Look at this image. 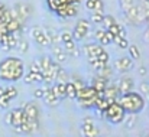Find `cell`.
I'll list each match as a JSON object with an SVG mask.
<instances>
[{"instance_id":"6da1fadb","label":"cell","mask_w":149,"mask_h":137,"mask_svg":"<svg viewBox=\"0 0 149 137\" xmlns=\"http://www.w3.org/2000/svg\"><path fill=\"white\" fill-rule=\"evenodd\" d=\"M125 17L132 25H143L149 22V0H119Z\"/></svg>"},{"instance_id":"7a4b0ae2","label":"cell","mask_w":149,"mask_h":137,"mask_svg":"<svg viewBox=\"0 0 149 137\" xmlns=\"http://www.w3.org/2000/svg\"><path fill=\"white\" fill-rule=\"evenodd\" d=\"M25 75V65L20 58L9 56L0 62V80L7 82H16Z\"/></svg>"},{"instance_id":"3957f363","label":"cell","mask_w":149,"mask_h":137,"mask_svg":"<svg viewBox=\"0 0 149 137\" xmlns=\"http://www.w3.org/2000/svg\"><path fill=\"white\" fill-rule=\"evenodd\" d=\"M117 102L122 105L126 114H139L145 108V98L142 97V94L135 91L120 94Z\"/></svg>"},{"instance_id":"277c9868","label":"cell","mask_w":149,"mask_h":137,"mask_svg":"<svg viewBox=\"0 0 149 137\" xmlns=\"http://www.w3.org/2000/svg\"><path fill=\"white\" fill-rule=\"evenodd\" d=\"M100 94H103V92H97L91 85H90V87L86 85L84 88H81V90L77 91L75 100L78 101V105H80L81 108L90 110V108H94L96 101H97V98H99Z\"/></svg>"},{"instance_id":"5b68a950","label":"cell","mask_w":149,"mask_h":137,"mask_svg":"<svg viewBox=\"0 0 149 137\" xmlns=\"http://www.w3.org/2000/svg\"><path fill=\"white\" fill-rule=\"evenodd\" d=\"M125 117H126V113H125V110L122 108V105L117 101L110 102L109 107L104 111V118L110 124H120V123H123Z\"/></svg>"},{"instance_id":"8992f818","label":"cell","mask_w":149,"mask_h":137,"mask_svg":"<svg viewBox=\"0 0 149 137\" xmlns=\"http://www.w3.org/2000/svg\"><path fill=\"white\" fill-rule=\"evenodd\" d=\"M88 32H90V22L87 19H80L72 30V38L75 42H80L87 38Z\"/></svg>"},{"instance_id":"52a82bcc","label":"cell","mask_w":149,"mask_h":137,"mask_svg":"<svg viewBox=\"0 0 149 137\" xmlns=\"http://www.w3.org/2000/svg\"><path fill=\"white\" fill-rule=\"evenodd\" d=\"M26 121H28V117H26L23 108H15V110L10 111V124H9V126H10L13 130L17 129V127H20V126L25 124Z\"/></svg>"},{"instance_id":"ba28073f","label":"cell","mask_w":149,"mask_h":137,"mask_svg":"<svg viewBox=\"0 0 149 137\" xmlns=\"http://www.w3.org/2000/svg\"><path fill=\"white\" fill-rule=\"evenodd\" d=\"M31 35L33 38V41L39 46H51V42L45 33V29H42L41 26H33L31 29Z\"/></svg>"},{"instance_id":"9c48e42d","label":"cell","mask_w":149,"mask_h":137,"mask_svg":"<svg viewBox=\"0 0 149 137\" xmlns=\"http://www.w3.org/2000/svg\"><path fill=\"white\" fill-rule=\"evenodd\" d=\"M133 66V59L130 56H120L114 61V69L119 72H127Z\"/></svg>"},{"instance_id":"30bf717a","label":"cell","mask_w":149,"mask_h":137,"mask_svg":"<svg viewBox=\"0 0 149 137\" xmlns=\"http://www.w3.org/2000/svg\"><path fill=\"white\" fill-rule=\"evenodd\" d=\"M104 51H106L104 46L100 45V44H87V45L83 46V52L87 58H97Z\"/></svg>"},{"instance_id":"8fae6325","label":"cell","mask_w":149,"mask_h":137,"mask_svg":"<svg viewBox=\"0 0 149 137\" xmlns=\"http://www.w3.org/2000/svg\"><path fill=\"white\" fill-rule=\"evenodd\" d=\"M111 38H113V35L107 29H104V28H101V29L99 28V29L94 30V39L97 41V44H100V45L106 46L109 44H111Z\"/></svg>"},{"instance_id":"7c38bea8","label":"cell","mask_w":149,"mask_h":137,"mask_svg":"<svg viewBox=\"0 0 149 137\" xmlns=\"http://www.w3.org/2000/svg\"><path fill=\"white\" fill-rule=\"evenodd\" d=\"M77 6H78V4L68 3V4H65L64 7H61L59 10H56V12H55V15H56V16H59V17H62V19L74 17V16H77V12H78V7H77Z\"/></svg>"},{"instance_id":"4fadbf2b","label":"cell","mask_w":149,"mask_h":137,"mask_svg":"<svg viewBox=\"0 0 149 137\" xmlns=\"http://www.w3.org/2000/svg\"><path fill=\"white\" fill-rule=\"evenodd\" d=\"M120 92H119V88H117V84H107L106 90L103 91V97L109 101V102H114L117 101Z\"/></svg>"},{"instance_id":"5bb4252c","label":"cell","mask_w":149,"mask_h":137,"mask_svg":"<svg viewBox=\"0 0 149 137\" xmlns=\"http://www.w3.org/2000/svg\"><path fill=\"white\" fill-rule=\"evenodd\" d=\"M23 111H25L28 120H39V107L35 102H32V101L26 102L23 105Z\"/></svg>"},{"instance_id":"9a60e30c","label":"cell","mask_w":149,"mask_h":137,"mask_svg":"<svg viewBox=\"0 0 149 137\" xmlns=\"http://www.w3.org/2000/svg\"><path fill=\"white\" fill-rule=\"evenodd\" d=\"M80 133H81L83 137H100V130L94 123H91V124H81Z\"/></svg>"},{"instance_id":"2e32d148","label":"cell","mask_w":149,"mask_h":137,"mask_svg":"<svg viewBox=\"0 0 149 137\" xmlns=\"http://www.w3.org/2000/svg\"><path fill=\"white\" fill-rule=\"evenodd\" d=\"M133 87H135L133 80L129 78V77H122L119 80V82H117V88H119L120 94H126V92L133 91Z\"/></svg>"},{"instance_id":"e0dca14e","label":"cell","mask_w":149,"mask_h":137,"mask_svg":"<svg viewBox=\"0 0 149 137\" xmlns=\"http://www.w3.org/2000/svg\"><path fill=\"white\" fill-rule=\"evenodd\" d=\"M52 59L56 62V64H62V62H65L67 61V52L64 51V48L62 46H59L58 44H55V45H52Z\"/></svg>"},{"instance_id":"ac0fdd59","label":"cell","mask_w":149,"mask_h":137,"mask_svg":"<svg viewBox=\"0 0 149 137\" xmlns=\"http://www.w3.org/2000/svg\"><path fill=\"white\" fill-rule=\"evenodd\" d=\"M15 10L17 12L19 20L23 23V22L31 16V13H32V6H31V4H26V3H20V4H17V6H16V9H15Z\"/></svg>"},{"instance_id":"d6986e66","label":"cell","mask_w":149,"mask_h":137,"mask_svg":"<svg viewBox=\"0 0 149 137\" xmlns=\"http://www.w3.org/2000/svg\"><path fill=\"white\" fill-rule=\"evenodd\" d=\"M51 90L56 98L59 100L67 98V82H55L54 85H51Z\"/></svg>"},{"instance_id":"ffe728a7","label":"cell","mask_w":149,"mask_h":137,"mask_svg":"<svg viewBox=\"0 0 149 137\" xmlns=\"http://www.w3.org/2000/svg\"><path fill=\"white\" fill-rule=\"evenodd\" d=\"M44 101H45V104H48L49 107H56L58 104H59V98H56L55 95H54V92L51 90V87H47V88H44V98H42Z\"/></svg>"},{"instance_id":"44dd1931","label":"cell","mask_w":149,"mask_h":137,"mask_svg":"<svg viewBox=\"0 0 149 137\" xmlns=\"http://www.w3.org/2000/svg\"><path fill=\"white\" fill-rule=\"evenodd\" d=\"M23 81H25V84L44 82V75H42V72H32V71H28V72L23 75Z\"/></svg>"},{"instance_id":"7402d4cb","label":"cell","mask_w":149,"mask_h":137,"mask_svg":"<svg viewBox=\"0 0 149 137\" xmlns=\"http://www.w3.org/2000/svg\"><path fill=\"white\" fill-rule=\"evenodd\" d=\"M107 84H109V81H107V80H104V78H101V77H99V75H96V77L93 78L91 87H93L97 92H103L104 90H106Z\"/></svg>"},{"instance_id":"603a6c76","label":"cell","mask_w":149,"mask_h":137,"mask_svg":"<svg viewBox=\"0 0 149 137\" xmlns=\"http://www.w3.org/2000/svg\"><path fill=\"white\" fill-rule=\"evenodd\" d=\"M64 51H65L67 55H70V56H78V55H80V51H78V46L75 45V41L65 42V44H64Z\"/></svg>"},{"instance_id":"cb8c5ba5","label":"cell","mask_w":149,"mask_h":137,"mask_svg":"<svg viewBox=\"0 0 149 137\" xmlns=\"http://www.w3.org/2000/svg\"><path fill=\"white\" fill-rule=\"evenodd\" d=\"M111 42L114 44L116 46H119L120 49H127V46H129V41L126 39V38H122V36H119V35H113V38H111Z\"/></svg>"},{"instance_id":"d4e9b609","label":"cell","mask_w":149,"mask_h":137,"mask_svg":"<svg viewBox=\"0 0 149 137\" xmlns=\"http://www.w3.org/2000/svg\"><path fill=\"white\" fill-rule=\"evenodd\" d=\"M127 51H129V56H130L133 61H138V59H141L142 53H141V49H139V48H138L136 45H133V44H129V46H127Z\"/></svg>"},{"instance_id":"484cf974","label":"cell","mask_w":149,"mask_h":137,"mask_svg":"<svg viewBox=\"0 0 149 137\" xmlns=\"http://www.w3.org/2000/svg\"><path fill=\"white\" fill-rule=\"evenodd\" d=\"M111 68L109 66V65H106V66H103L101 69L97 71V75L101 77V78H104V80H107V81H110V78H111Z\"/></svg>"},{"instance_id":"4316f807","label":"cell","mask_w":149,"mask_h":137,"mask_svg":"<svg viewBox=\"0 0 149 137\" xmlns=\"http://www.w3.org/2000/svg\"><path fill=\"white\" fill-rule=\"evenodd\" d=\"M88 62H90L91 68H93V69H96V71H99V69H101L103 66H106V65H107V64H104L103 61H100L99 58H88Z\"/></svg>"},{"instance_id":"83f0119b","label":"cell","mask_w":149,"mask_h":137,"mask_svg":"<svg viewBox=\"0 0 149 137\" xmlns=\"http://www.w3.org/2000/svg\"><path fill=\"white\" fill-rule=\"evenodd\" d=\"M75 97H77V88L74 87L72 81H68V82H67V98L74 100Z\"/></svg>"},{"instance_id":"f1b7e54d","label":"cell","mask_w":149,"mask_h":137,"mask_svg":"<svg viewBox=\"0 0 149 137\" xmlns=\"http://www.w3.org/2000/svg\"><path fill=\"white\" fill-rule=\"evenodd\" d=\"M4 95L12 101L13 98H16L17 97V90L13 87V85H9V87H4Z\"/></svg>"},{"instance_id":"f546056e","label":"cell","mask_w":149,"mask_h":137,"mask_svg":"<svg viewBox=\"0 0 149 137\" xmlns=\"http://www.w3.org/2000/svg\"><path fill=\"white\" fill-rule=\"evenodd\" d=\"M55 81H56V82H68V81H70V80H68V74L65 72V69H62V68L58 69Z\"/></svg>"},{"instance_id":"4dcf8cb0","label":"cell","mask_w":149,"mask_h":137,"mask_svg":"<svg viewBox=\"0 0 149 137\" xmlns=\"http://www.w3.org/2000/svg\"><path fill=\"white\" fill-rule=\"evenodd\" d=\"M123 121H125V126L127 129H132L136 124V114H126V117H125Z\"/></svg>"},{"instance_id":"1f68e13d","label":"cell","mask_w":149,"mask_h":137,"mask_svg":"<svg viewBox=\"0 0 149 137\" xmlns=\"http://www.w3.org/2000/svg\"><path fill=\"white\" fill-rule=\"evenodd\" d=\"M59 41H61L62 44L70 42V41H74V38H72V32H70V30H62V32L59 33Z\"/></svg>"},{"instance_id":"d6a6232c","label":"cell","mask_w":149,"mask_h":137,"mask_svg":"<svg viewBox=\"0 0 149 137\" xmlns=\"http://www.w3.org/2000/svg\"><path fill=\"white\" fill-rule=\"evenodd\" d=\"M103 19H104V13H101V12H91V15H90V20L93 23H101Z\"/></svg>"},{"instance_id":"836d02e7","label":"cell","mask_w":149,"mask_h":137,"mask_svg":"<svg viewBox=\"0 0 149 137\" xmlns=\"http://www.w3.org/2000/svg\"><path fill=\"white\" fill-rule=\"evenodd\" d=\"M101 23H103V28H104V29H109L113 23H116V19H114L111 15H104V19H103Z\"/></svg>"},{"instance_id":"e575fe53","label":"cell","mask_w":149,"mask_h":137,"mask_svg":"<svg viewBox=\"0 0 149 137\" xmlns=\"http://www.w3.org/2000/svg\"><path fill=\"white\" fill-rule=\"evenodd\" d=\"M32 72H42V61L41 59H35L32 64H31V69Z\"/></svg>"},{"instance_id":"d590c367","label":"cell","mask_w":149,"mask_h":137,"mask_svg":"<svg viewBox=\"0 0 149 137\" xmlns=\"http://www.w3.org/2000/svg\"><path fill=\"white\" fill-rule=\"evenodd\" d=\"M16 48L19 49V52H20V53H26V52H28V49H29V42H28V41H19Z\"/></svg>"},{"instance_id":"8d00e7d4","label":"cell","mask_w":149,"mask_h":137,"mask_svg":"<svg viewBox=\"0 0 149 137\" xmlns=\"http://www.w3.org/2000/svg\"><path fill=\"white\" fill-rule=\"evenodd\" d=\"M120 26H122V25H119V23L116 22V23H113V25H111V26H110V28H109L107 30H109V32H110L111 35H119V30H120Z\"/></svg>"},{"instance_id":"74e56055","label":"cell","mask_w":149,"mask_h":137,"mask_svg":"<svg viewBox=\"0 0 149 137\" xmlns=\"http://www.w3.org/2000/svg\"><path fill=\"white\" fill-rule=\"evenodd\" d=\"M9 104H10V100L6 97V95H1L0 97V108H9Z\"/></svg>"},{"instance_id":"f35d334b","label":"cell","mask_w":149,"mask_h":137,"mask_svg":"<svg viewBox=\"0 0 149 137\" xmlns=\"http://www.w3.org/2000/svg\"><path fill=\"white\" fill-rule=\"evenodd\" d=\"M96 3H97V0H86V9L90 10V12H94Z\"/></svg>"},{"instance_id":"ab89813d","label":"cell","mask_w":149,"mask_h":137,"mask_svg":"<svg viewBox=\"0 0 149 137\" xmlns=\"http://www.w3.org/2000/svg\"><path fill=\"white\" fill-rule=\"evenodd\" d=\"M139 91L143 92V94H149V82L148 81L141 82V85H139Z\"/></svg>"},{"instance_id":"60d3db41","label":"cell","mask_w":149,"mask_h":137,"mask_svg":"<svg viewBox=\"0 0 149 137\" xmlns=\"http://www.w3.org/2000/svg\"><path fill=\"white\" fill-rule=\"evenodd\" d=\"M72 84H74V87L77 88V91L86 87V84H84V82H83V80H80V78H78V80H72Z\"/></svg>"},{"instance_id":"b9f144b4","label":"cell","mask_w":149,"mask_h":137,"mask_svg":"<svg viewBox=\"0 0 149 137\" xmlns=\"http://www.w3.org/2000/svg\"><path fill=\"white\" fill-rule=\"evenodd\" d=\"M94 12H104V1L103 0H97V3H96V9H94Z\"/></svg>"},{"instance_id":"7bdbcfd3","label":"cell","mask_w":149,"mask_h":137,"mask_svg":"<svg viewBox=\"0 0 149 137\" xmlns=\"http://www.w3.org/2000/svg\"><path fill=\"white\" fill-rule=\"evenodd\" d=\"M33 97L38 98V100L44 98V88H36V90L33 91Z\"/></svg>"},{"instance_id":"ee69618b","label":"cell","mask_w":149,"mask_h":137,"mask_svg":"<svg viewBox=\"0 0 149 137\" xmlns=\"http://www.w3.org/2000/svg\"><path fill=\"white\" fill-rule=\"evenodd\" d=\"M138 72H139V75H141V77H145V75L148 74V71H146V68H145V66H139Z\"/></svg>"},{"instance_id":"f6af8a7d","label":"cell","mask_w":149,"mask_h":137,"mask_svg":"<svg viewBox=\"0 0 149 137\" xmlns=\"http://www.w3.org/2000/svg\"><path fill=\"white\" fill-rule=\"evenodd\" d=\"M91 123H94L93 117H86V118L83 120V124H91Z\"/></svg>"},{"instance_id":"bcb514c9","label":"cell","mask_w":149,"mask_h":137,"mask_svg":"<svg viewBox=\"0 0 149 137\" xmlns=\"http://www.w3.org/2000/svg\"><path fill=\"white\" fill-rule=\"evenodd\" d=\"M119 36H122V38H126V29H125L123 26H120V30H119Z\"/></svg>"},{"instance_id":"7dc6e473","label":"cell","mask_w":149,"mask_h":137,"mask_svg":"<svg viewBox=\"0 0 149 137\" xmlns=\"http://www.w3.org/2000/svg\"><path fill=\"white\" fill-rule=\"evenodd\" d=\"M68 1H70V3H72V4H80L83 0H68Z\"/></svg>"},{"instance_id":"c3c4849f","label":"cell","mask_w":149,"mask_h":137,"mask_svg":"<svg viewBox=\"0 0 149 137\" xmlns=\"http://www.w3.org/2000/svg\"><path fill=\"white\" fill-rule=\"evenodd\" d=\"M145 41H148L149 42V28L146 29V32H145Z\"/></svg>"},{"instance_id":"681fc988","label":"cell","mask_w":149,"mask_h":137,"mask_svg":"<svg viewBox=\"0 0 149 137\" xmlns=\"http://www.w3.org/2000/svg\"><path fill=\"white\" fill-rule=\"evenodd\" d=\"M4 95V87H0V97Z\"/></svg>"},{"instance_id":"f907efd6","label":"cell","mask_w":149,"mask_h":137,"mask_svg":"<svg viewBox=\"0 0 149 137\" xmlns=\"http://www.w3.org/2000/svg\"><path fill=\"white\" fill-rule=\"evenodd\" d=\"M146 137H149V134H148V136H146Z\"/></svg>"}]
</instances>
